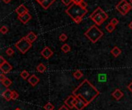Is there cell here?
I'll return each mask as SVG.
<instances>
[{
    "label": "cell",
    "instance_id": "obj_1",
    "mask_svg": "<svg viewBox=\"0 0 132 110\" xmlns=\"http://www.w3.org/2000/svg\"><path fill=\"white\" fill-rule=\"evenodd\" d=\"M72 95H73L75 96H82L87 100L89 103H90L91 102H93V100L95 98H97L99 96L100 92L87 79H84V81L73 90Z\"/></svg>",
    "mask_w": 132,
    "mask_h": 110
},
{
    "label": "cell",
    "instance_id": "obj_2",
    "mask_svg": "<svg viewBox=\"0 0 132 110\" xmlns=\"http://www.w3.org/2000/svg\"><path fill=\"white\" fill-rule=\"evenodd\" d=\"M66 13L70 16L73 20L77 18H83L87 13V9H84L80 5L73 3L66 9Z\"/></svg>",
    "mask_w": 132,
    "mask_h": 110
},
{
    "label": "cell",
    "instance_id": "obj_3",
    "mask_svg": "<svg viewBox=\"0 0 132 110\" xmlns=\"http://www.w3.org/2000/svg\"><path fill=\"white\" fill-rule=\"evenodd\" d=\"M84 36L93 43H96L104 36V32L96 25H93L84 32Z\"/></svg>",
    "mask_w": 132,
    "mask_h": 110
},
{
    "label": "cell",
    "instance_id": "obj_4",
    "mask_svg": "<svg viewBox=\"0 0 132 110\" xmlns=\"http://www.w3.org/2000/svg\"><path fill=\"white\" fill-rule=\"evenodd\" d=\"M15 46L19 51H20L23 54H25L32 48V43L29 42L26 37H23L15 44Z\"/></svg>",
    "mask_w": 132,
    "mask_h": 110
},
{
    "label": "cell",
    "instance_id": "obj_5",
    "mask_svg": "<svg viewBox=\"0 0 132 110\" xmlns=\"http://www.w3.org/2000/svg\"><path fill=\"white\" fill-rule=\"evenodd\" d=\"M132 9L131 5H130L127 0H120L119 3L116 6V9L122 15V16H126L128 14L130 10Z\"/></svg>",
    "mask_w": 132,
    "mask_h": 110
},
{
    "label": "cell",
    "instance_id": "obj_6",
    "mask_svg": "<svg viewBox=\"0 0 132 110\" xmlns=\"http://www.w3.org/2000/svg\"><path fill=\"white\" fill-rule=\"evenodd\" d=\"M77 104L75 105V108L77 110H83L84 108H85L90 104L87 100L82 96H77Z\"/></svg>",
    "mask_w": 132,
    "mask_h": 110
},
{
    "label": "cell",
    "instance_id": "obj_7",
    "mask_svg": "<svg viewBox=\"0 0 132 110\" xmlns=\"http://www.w3.org/2000/svg\"><path fill=\"white\" fill-rule=\"evenodd\" d=\"M36 2L42 6L43 9L47 10L55 2V0H36Z\"/></svg>",
    "mask_w": 132,
    "mask_h": 110
},
{
    "label": "cell",
    "instance_id": "obj_8",
    "mask_svg": "<svg viewBox=\"0 0 132 110\" xmlns=\"http://www.w3.org/2000/svg\"><path fill=\"white\" fill-rule=\"evenodd\" d=\"M53 55V52L49 47L46 46L41 51V56L46 59H49Z\"/></svg>",
    "mask_w": 132,
    "mask_h": 110
},
{
    "label": "cell",
    "instance_id": "obj_9",
    "mask_svg": "<svg viewBox=\"0 0 132 110\" xmlns=\"http://www.w3.org/2000/svg\"><path fill=\"white\" fill-rule=\"evenodd\" d=\"M0 69L2 70V72L3 73L6 74V73H9L10 71H11L12 69V66L7 61H6L2 65L0 66Z\"/></svg>",
    "mask_w": 132,
    "mask_h": 110
},
{
    "label": "cell",
    "instance_id": "obj_10",
    "mask_svg": "<svg viewBox=\"0 0 132 110\" xmlns=\"http://www.w3.org/2000/svg\"><path fill=\"white\" fill-rule=\"evenodd\" d=\"M18 19L22 23L26 24L29 21V20L32 19V16L29 12H26V13L22 15V16H18Z\"/></svg>",
    "mask_w": 132,
    "mask_h": 110
},
{
    "label": "cell",
    "instance_id": "obj_11",
    "mask_svg": "<svg viewBox=\"0 0 132 110\" xmlns=\"http://www.w3.org/2000/svg\"><path fill=\"white\" fill-rule=\"evenodd\" d=\"M15 12H16V14L18 15V16H22V15H23L25 13L29 12V10L26 6H25V5L22 4V5H20L19 7H17L16 9Z\"/></svg>",
    "mask_w": 132,
    "mask_h": 110
},
{
    "label": "cell",
    "instance_id": "obj_12",
    "mask_svg": "<svg viewBox=\"0 0 132 110\" xmlns=\"http://www.w3.org/2000/svg\"><path fill=\"white\" fill-rule=\"evenodd\" d=\"M39 82V79L36 76V75H32L28 79V82L32 86H36Z\"/></svg>",
    "mask_w": 132,
    "mask_h": 110
},
{
    "label": "cell",
    "instance_id": "obj_13",
    "mask_svg": "<svg viewBox=\"0 0 132 110\" xmlns=\"http://www.w3.org/2000/svg\"><path fill=\"white\" fill-rule=\"evenodd\" d=\"M75 98V96H73V95H71V96H68L67 99L64 101V103L66 106H67L68 108L70 109H73L74 107L73 104V99Z\"/></svg>",
    "mask_w": 132,
    "mask_h": 110
},
{
    "label": "cell",
    "instance_id": "obj_14",
    "mask_svg": "<svg viewBox=\"0 0 132 110\" xmlns=\"http://www.w3.org/2000/svg\"><path fill=\"white\" fill-rule=\"evenodd\" d=\"M2 97L6 100L7 102L12 99V91L9 89H7L6 91H4L2 94Z\"/></svg>",
    "mask_w": 132,
    "mask_h": 110
},
{
    "label": "cell",
    "instance_id": "obj_15",
    "mask_svg": "<svg viewBox=\"0 0 132 110\" xmlns=\"http://www.w3.org/2000/svg\"><path fill=\"white\" fill-rule=\"evenodd\" d=\"M26 38L27 39V40L29 42H30L31 43H33V42H35L37 39V36L33 32H29L26 36Z\"/></svg>",
    "mask_w": 132,
    "mask_h": 110
},
{
    "label": "cell",
    "instance_id": "obj_16",
    "mask_svg": "<svg viewBox=\"0 0 132 110\" xmlns=\"http://www.w3.org/2000/svg\"><path fill=\"white\" fill-rule=\"evenodd\" d=\"M112 96L116 99V100H119L124 96V93L120 91V89H117L115 91L112 93Z\"/></svg>",
    "mask_w": 132,
    "mask_h": 110
},
{
    "label": "cell",
    "instance_id": "obj_17",
    "mask_svg": "<svg viewBox=\"0 0 132 110\" xmlns=\"http://www.w3.org/2000/svg\"><path fill=\"white\" fill-rule=\"evenodd\" d=\"M91 19H92L93 21L95 22L96 25H98V26H100V25L104 22V19L102 18V16H100V15H97V16H94V17H93Z\"/></svg>",
    "mask_w": 132,
    "mask_h": 110
},
{
    "label": "cell",
    "instance_id": "obj_18",
    "mask_svg": "<svg viewBox=\"0 0 132 110\" xmlns=\"http://www.w3.org/2000/svg\"><path fill=\"white\" fill-rule=\"evenodd\" d=\"M110 53L112 54L114 57H118V56H119L121 54V50H120L118 47L115 46V47H114V48L112 49V50L110 51Z\"/></svg>",
    "mask_w": 132,
    "mask_h": 110
},
{
    "label": "cell",
    "instance_id": "obj_19",
    "mask_svg": "<svg viewBox=\"0 0 132 110\" xmlns=\"http://www.w3.org/2000/svg\"><path fill=\"white\" fill-rule=\"evenodd\" d=\"M103 11H104V10H103L102 9H101L100 7H97V8L92 13L90 14V19H92L93 17H94V16H97V15H100Z\"/></svg>",
    "mask_w": 132,
    "mask_h": 110
},
{
    "label": "cell",
    "instance_id": "obj_20",
    "mask_svg": "<svg viewBox=\"0 0 132 110\" xmlns=\"http://www.w3.org/2000/svg\"><path fill=\"white\" fill-rule=\"evenodd\" d=\"M36 70L39 72L43 73V72H44L46 71V70H47V67H46V66H45V65H43V63H40V64H39L38 66H37Z\"/></svg>",
    "mask_w": 132,
    "mask_h": 110
},
{
    "label": "cell",
    "instance_id": "obj_21",
    "mask_svg": "<svg viewBox=\"0 0 132 110\" xmlns=\"http://www.w3.org/2000/svg\"><path fill=\"white\" fill-rule=\"evenodd\" d=\"M73 75L74 78H76L77 79H80L81 77H83V76H84V74L82 73V72H80V70H76Z\"/></svg>",
    "mask_w": 132,
    "mask_h": 110
},
{
    "label": "cell",
    "instance_id": "obj_22",
    "mask_svg": "<svg viewBox=\"0 0 132 110\" xmlns=\"http://www.w3.org/2000/svg\"><path fill=\"white\" fill-rule=\"evenodd\" d=\"M2 83V85L5 86V87H6V88H8V87H9L10 86H11V84H12V81L10 80L9 79H8V78H6V79H4L2 82H1Z\"/></svg>",
    "mask_w": 132,
    "mask_h": 110
},
{
    "label": "cell",
    "instance_id": "obj_23",
    "mask_svg": "<svg viewBox=\"0 0 132 110\" xmlns=\"http://www.w3.org/2000/svg\"><path fill=\"white\" fill-rule=\"evenodd\" d=\"M61 49H62V51L64 52V53H68L69 52H70V46H69L68 44H64L63 45V46L61 47Z\"/></svg>",
    "mask_w": 132,
    "mask_h": 110
},
{
    "label": "cell",
    "instance_id": "obj_24",
    "mask_svg": "<svg viewBox=\"0 0 132 110\" xmlns=\"http://www.w3.org/2000/svg\"><path fill=\"white\" fill-rule=\"evenodd\" d=\"M115 29V26H114V25L112 24H108L107 25V26H106V30L108 31V32H114V30Z\"/></svg>",
    "mask_w": 132,
    "mask_h": 110
},
{
    "label": "cell",
    "instance_id": "obj_25",
    "mask_svg": "<svg viewBox=\"0 0 132 110\" xmlns=\"http://www.w3.org/2000/svg\"><path fill=\"white\" fill-rule=\"evenodd\" d=\"M20 76H21V77L23 79H27L29 78V73L26 71V70H23V71L21 72V74H20Z\"/></svg>",
    "mask_w": 132,
    "mask_h": 110
},
{
    "label": "cell",
    "instance_id": "obj_26",
    "mask_svg": "<svg viewBox=\"0 0 132 110\" xmlns=\"http://www.w3.org/2000/svg\"><path fill=\"white\" fill-rule=\"evenodd\" d=\"M44 109L46 110H53L54 109V106L50 102H48L47 104H46L44 106Z\"/></svg>",
    "mask_w": 132,
    "mask_h": 110
},
{
    "label": "cell",
    "instance_id": "obj_27",
    "mask_svg": "<svg viewBox=\"0 0 132 110\" xmlns=\"http://www.w3.org/2000/svg\"><path fill=\"white\" fill-rule=\"evenodd\" d=\"M19 93L16 91V90H13V91H12V100H16L19 98Z\"/></svg>",
    "mask_w": 132,
    "mask_h": 110
},
{
    "label": "cell",
    "instance_id": "obj_28",
    "mask_svg": "<svg viewBox=\"0 0 132 110\" xmlns=\"http://www.w3.org/2000/svg\"><path fill=\"white\" fill-rule=\"evenodd\" d=\"M6 53L7 56H12V55L14 54V50H13L12 48H8V49H6Z\"/></svg>",
    "mask_w": 132,
    "mask_h": 110
},
{
    "label": "cell",
    "instance_id": "obj_29",
    "mask_svg": "<svg viewBox=\"0 0 132 110\" xmlns=\"http://www.w3.org/2000/svg\"><path fill=\"white\" fill-rule=\"evenodd\" d=\"M59 39H60L61 42H64V41H66V40L67 39V36L66 34H64V33H62V34L60 36Z\"/></svg>",
    "mask_w": 132,
    "mask_h": 110
},
{
    "label": "cell",
    "instance_id": "obj_30",
    "mask_svg": "<svg viewBox=\"0 0 132 110\" xmlns=\"http://www.w3.org/2000/svg\"><path fill=\"white\" fill-rule=\"evenodd\" d=\"M9 31V29L6 26H2L1 27V29H0V32H1V33L2 34H6Z\"/></svg>",
    "mask_w": 132,
    "mask_h": 110
},
{
    "label": "cell",
    "instance_id": "obj_31",
    "mask_svg": "<svg viewBox=\"0 0 132 110\" xmlns=\"http://www.w3.org/2000/svg\"><path fill=\"white\" fill-rule=\"evenodd\" d=\"M110 24H112V25H114V26H117L118 23H119V21H118V19H116V18H114V19H112L110 20Z\"/></svg>",
    "mask_w": 132,
    "mask_h": 110
},
{
    "label": "cell",
    "instance_id": "obj_32",
    "mask_svg": "<svg viewBox=\"0 0 132 110\" xmlns=\"http://www.w3.org/2000/svg\"><path fill=\"white\" fill-rule=\"evenodd\" d=\"M61 2L66 6H68L71 2H73V0H61Z\"/></svg>",
    "mask_w": 132,
    "mask_h": 110
},
{
    "label": "cell",
    "instance_id": "obj_33",
    "mask_svg": "<svg viewBox=\"0 0 132 110\" xmlns=\"http://www.w3.org/2000/svg\"><path fill=\"white\" fill-rule=\"evenodd\" d=\"M100 16H102V18L104 19V21H105V20H107V19H108V15L107 14V13H106L104 11H103L102 12L100 13Z\"/></svg>",
    "mask_w": 132,
    "mask_h": 110
},
{
    "label": "cell",
    "instance_id": "obj_34",
    "mask_svg": "<svg viewBox=\"0 0 132 110\" xmlns=\"http://www.w3.org/2000/svg\"><path fill=\"white\" fill-rule=\"evenodd\" d=\"M80 6L82 7V8H84V9H87V3L86 2H84V0H83V1L81 2V3L80 4Z\"/></svg>",
    "mask_w": 132,
    "mask_h": 110
},
{
    "label": "cell",
    "instance_id": "obj_35",
    "mask_svg": "<svg viewBox=\"0 0 132 110\" xmlns=\"http://www.w3.org/2000/svg\"><path fill=\"white\" fill-rule=\"evenodd\" d=\"M73 21H74L75 23L79 24V23H80L81 22H82V18H77V19H75Z\"/></svg>",
    "mask_w": 132,
    "mask_h": 110
},
{
    "label": "cell",
    "instance_id": "obj_36",
    "mask_svg": "<svg viewBox=\"0 0 132 110\" xmlns=\"http://www.w3.org/2000/svg\"><path fill=\"white\" fill-rule=\"evenodd\" d=\"M4 74H5V73H2V74L0 75V81H1V82H2L4 79H6V76H5Z\"/></svg>",
    "mask_w": 132,
    "mask_h": 110
},
{
    "label": "cell",
    "instance_id": "obj_37",
    "mask_svg": "<svg viewBox=\"0 0 132 110\" xmlns=\"http://www.w3.org/2000/svg\"><path fill=\"white\" fill-rule=\"evenodd\" d=\"M58 110H70V109L67 107V106H66V105H63V106L60 107Z\"/></svg>",
    "mask_w": 132,
    "mask_h": 110
},
{
    "label": "cell",
    "instance_id": "obj_38",
    "mask_svg": "<svg viewBox=\"0 0 132 110\" xmlns=\"http://www.w3.org/2000/svg\"><path fill=\"white\" fill-rule=\"evenodd\" d=\"M6 61V60L3 58V56H0V66H1V65H2Z\"/></svg>",
    "mask_w": 132,
    "mask_h": 110
},
{
    "label": "cell",
    "instance_id": "obj_39",
    "mask_svg": "<svg viewBox=\"0 0 132 110\" xmlns=\"http://www.w3.org/2000/svg\"><path fill=\"white\" fill-rule=\"evenodd\" d=\"M82 1H83V0H73V3H74V4H77V5H80Z\"/></svg>",
    "mask_w": 132,
    "mask_h": 110
},
{
    "label": "cell",
    "instance_id": "obj_40",
    "mask_svg": "<svg viewBox=\"0 0 132 110\" xmlns=\"http://www.w3.org/2000/svg\"><path fill=\"white\" fill-rule=\"evenodd\" d=\"M128 90H130V92L132 93V82H131L128 85Z\"/></svg>",
    "mask_w": 132,
    "mask_h": 110
},
{
    "label": "cell",
    "instance_id": "obj_41",
    "mask_svg": "<svg viewBox=\"0 0 132 110\" xmlns=\"http://www.w3.org/2000/svg\"><path fill=\"white\" fill-rule=\"evenodd\" d=\"M2 1H3L5 3L8 4V3H9V2H11V1H12V0H2Z\"/></svg>",
    "mask_w": 132,
    "mask_h": 110
},
{
    "label": "cell",
    "instance_id": "obj_42",
    "mask_svg": "<svg viewBox=\"0 0 132 110\" xmlns=\"http://www.w3.org/2000/svg\"><path fill=\"white\" fill-rule=\"evenodd\" d=\"M129 28H130V29H131L132 30V22H131V23L129 24Z\"/></svg>",
    "mask_w": 132,
    "mask_h": 110
},
{
    "label": "cell",
    "instance_id": "obj_43",
    "mask_svg": "<svg viewBox=\"0 0 132 110\" xmlns=\"http://www.w3.org/2000/svg\"><path fill=\"white\" fill-rule=\"evenodd\" d=\"M15 110H21V109H19V108H17V109H16Z\"/></svg>",
    "mask_w": 132,
    "mask_h": 110
},
{
    "label": "cell",
    "instance_id": "obj_44",
    "mask_svg": "<svg viewBox=\"0 0 132 110\" xmlns=\"http://www.w3.org/2000/svg\"><path fill=\"white\" fill-rule=\"evenodd\" d=\"M130 2L131 3V5H132V0H130Z\"/></svg>",
    "mask_w": 132,
    "mask_h": 110
}]
</instances>
